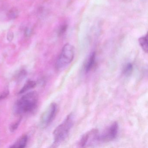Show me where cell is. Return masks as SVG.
Masks as SVG:
<instances>
[{
    "mask_svg": "<svg viewBox=\"0 0 148 148\" xmlns=\"http://www.w3.org/2000/svg\"><path fill=\"white\" fill-rule=\"evenodd\" d=\"M38 99V95L37 92L26 93L16 102L14 106V112L17 115L32 112L37 107Z\"/></svg>",
    "mask_w": 148,
    "mask_h": 148,
    "instance_id": "cell-1",
    "label": "cell"
},
{
    "mask_svg": "<svg viewBox=\"0 0 148 148\" xmlns=\"http://www.w3.org/2000/svg\"><path fill=\"white\" fill-rule=\"evenodd\" d=\"M74 115L73 113L68 115L64 121L59 125L53 132V139L55 145L60 144L66 139L74 122Z\"/></svg>",
    "mask_w": 148,
    "mask_h": 148,
    "instance_id": "cell-2",
    "label": "cell"
},
{
    "mask_svg": "<svg viewBox=\"0 0 148 148\" xmlns=\"http://www.w3.org/2000/svg\"><path fill=\"white\" fill-rule=\"evenodd\" d=\"M74 56L73 47L69 44L65 45L56 61V69L58 71L64 69L71 63L74 58Z\"/></svg>",
    "mask_w": 148,
    "mask_h": 148,
    "instance_id": "cell-3",
    "label": "cell"
},
{
    "mask_svg": "<svg viewBox=\"0 0 148 148\" xmlns=\"http://www.w3.org/2000/svg\"><path fill=\"white\" fill-rule=\"evenodd\" d=\"M57 110V104L53 103L43 112L40 119V125L42 128H47L51 124L56 116Z\"/></svg>",
    "mask_w": 148,
    "mask_h": 148,
    "instance_id": "cell-4",
    "label": "cell"
},
{
    "mask_svg": "<svg viewBox=\"0 0 148 148\" xmlns=\"http://www.w3.org/2000/svg\"><path fill=\"white\" fill-rule=\"evenodd\" d=\"M98 141H99L98 130L92 129L82 136L79 143V145L80 147H89Z\"/></svg>",
    "mask_w": 148,
    "mask_h": 148,
    "instance_id": "cell-5",
    "label": "cell"
},
{
    "mask_svg": "<svg viewBox=\"0 0 148 148\" xmlns=\"http://www.w3.org/2000/svg\"><path fill=\"white\" fill-rule=\"evenodd\" d=\"M119 125L117 122H114L107 127L103 133L99 134V141L109 142L114 140L118 133Z\"/></svg>",
    "mask_w": 148,
    "mask_h": 148,
    "instance_id": "cell-6",
    "label": "cell"
},
{
    "mask_svg": "<svg viewBox=\"0 0 148 148\" xmlns=\"http://www.w3.org/2000/svg\"><path fill=\"white\" fill-rule=\"evenodd\" d=\"M96 62V54L92 53L89 56L84 65V70L86 73L89 72L92 70Z\"/></svg>",
    "mask_w": 148,
    "mask_h": 148,
    "instance_id": "cell-7",
    "label": "cell"
},
{
    "mask_svg": "<svg viewBox=\"0 0 148 148\" xmlns=\"http://www.w3.org/2000/svg\"><path fill=\"white\" fill-rule=\"evenodd\" d=\"M27 142V136L26 135L20 138L13 145L11 146V148H23L26 145Z\"/></svg>",
    "mask_w": 148,
    "mask_h": 148,
    "instance_id": "cell-8",
    "label": "cell"
},
{
    "mask_svg": "<svg viewBox=\"0 0 148 148\" xmlns=\"http://www.w3.org/2000/svg\"><path fill=\"white\" fill-rule=\"evenodd\" d=\"M36 85L37 84L35 81H32V80H29L27 81L22 87V89L20 90L19 92H18L19 94H23L26 92L31 89L34 88L36 86Z\"/></svg>",
    "mask_w": 148,
    "mask_h": 148,
    "instance_id": "cell-9",
    "label": "cell"
},
{
    "mask_svg": "<svg viewBox=\"0 0 148 148\" xmlns=\"http://www.w3.org/2000/svg\"><path fill=\"white\" fill-rule=\"evenodd\" d=\"M19 12L17 8H13L10 9L7 13V17L10 20H14L18 17Z\"/></svg>",
    "mask_w": 148,
    "mask_h": 148,
    "instance_id": "cell-10",
    "label": "cell"
},
{
    "mask_svg": "<svg viewBox=\"0 0 148 148\" xmlns=\"http://www.w3.org/2000/svg\"><path fill=\"white\" fill-rule=\"evenodd\" d=\"M139 45L143 50L145 52H148V40H147V35L139 38L138 39Z\"/></svg>",
    "mask_w": 148,
    "mask_h": 148,
    "instance_id": "cell-11",
    "label": "cell"
},
{
    "mask_svg": "<svg viewBox=\"0 0 148 148\" xmlns=\"http://www.w3.org/2000/svg\"><path fill=\"white\" fill-rule=\"evenodd\" d=\"M133 65L131 63H128L126 64L123 69V73L126 76H130L131 74L133 71Z\"/></svg>",
    "mask_w": 148,
    "mask_h": 148,
    "instance_id": "cell-12",
    "label": "cell"
},
{
    "mask_svg": "<svg viewBox=\"0 0 148 148\" xmlns=\"http://www.w3.org/2000/svg\"><path fill=\"white\" fill-rule=\"evenodd\" d=\"M27 74V72L26 70H21L16 75V79H17L18 82L22 81L26 77Z\"/></svg>",
    "mask_w": 148,
    "mask_h": 148,
    "instance_id": "cell-13",
    "label": "cell"
},
{
    "mask_svg": "<svg viewBox=\"0 0 148 148\" xmlns=\"http://www.w3.org/2000/svg\"><path fill=\"white\" fill-rule=\"evenodd\" d=\"M21 119L20 118L19 119L16 121L15 123H14L12 124L10 126V130L12 132H14L15 131L21 122Z\"/></svg>",
    "mask_w": 148,
    "mask_h": 148,
    "instance_id": "cell-14",
    "label": "cell"
},
{
    "mask_svg": "<svg viewBox=\"0 0 148 148\" xmlns=\"http://www.w3.org/2000/svg\"><path fill=\"white\" fill-rule=\"evenodd\" d=\"M9 94V91L8 90H6L4 91L1 95H0V100H2L6 98Z\"/></svg>",
    "mask_w": 148,
    "mask_h": 148,
    "instance_id": "cell-15",
    "label": "cell"
},
{
    "mask_svg": "<svg viewBox=\"0 0 148 148\" xmlns=\"http://www.w3.org/2000/svg\"><path fill=\"white\" fill-rule=\"evenodd\" d=\"M14 38V34L12 32H9L8 33L7 38L9 42H12Z\"/></svg>",
    "mask_w": 148,
    "mask_h": 148,
    "instance_id": "cell-16",
    "label": "cell"
},
{
    "mask_svg": "<svg viewBox=\"0 0 148 148\" xmlns=\"http://www.w3.org/2000/svg\"><path fill=\"white\" fill-rule=\"evenodd\" d=\"M32 33V30L31 28H26L25 31V35L26 37H29L31 36Z\"/></svg>",
    "mask_w": 148,
    "mask_h": 148,
    "instance_id": "cell-17",
    "label": "cell"
}]
</instances>
